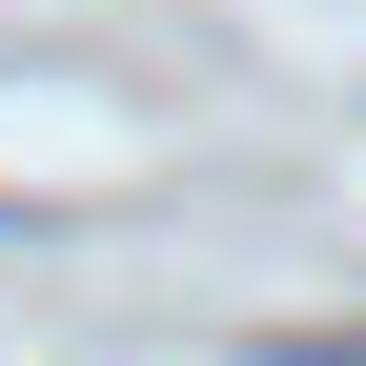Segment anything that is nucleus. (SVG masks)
<instances>
[{"label":"nucleus","mask_w":366,"mask_h":366,"mask_svg":"<svg viewBox=\"0 0 366 366\" xmlns=\"http://www.w3.org/2000/svg\"><path fill=\"white\" fill-rule=\"evenodd\" d=\"M285 366H366V326H346V346H285Z\"/></svg>","instance_id":"f257e3e1"}]
</instances>
